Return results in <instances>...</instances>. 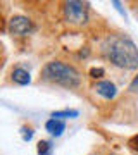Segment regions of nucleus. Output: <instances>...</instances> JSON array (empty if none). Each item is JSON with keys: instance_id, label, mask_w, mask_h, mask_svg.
I'll list each match as a JSON object with an SVG mask.
<instances>
[{"instance_id": "1", "label": "nucleus", "mask_w": 138, "mask_h": 155, "mask_svg": "<svg viewBox=\"0 0 138 155\" xmlns=\"http://www.w3.org/2000/svg\"><path fill=\"white\" fill-rule=\"evenodd\" d=\"M109 59L114 66L121 69H136L138 67V48L131 40L116 38L109 47Z\"/></svg>"}, {"instance_id": "2", "label": "nucleus", "mask_w": 138, "mask_h": 155, "mask_svg": "<svg viewBox=\"0 0 138 155\" xmlns=\"http://www.w3.org/2000/svg\"><path fill=\"white\" fill-rule=\"evenodd\" d=\"M43 76L57 84H62L66 88H74L79 84V74L74 67L66 66L62 62H49L43 69Z\"/></svg>"}, {"instance_id": "3", "label": "nucleus", "mask_w": 138, "mask_h": 155, "mask_svg": "<svg viewBox=\"0 0 138 155\" xmlns=\"http://www.w3.org/2000/svg\"><path fill=\"white\" fill-rule=\"evenodd\" d=\"M64 16L72 24H83L88 19V9H86V5L83 2L72 0V2H67L64 5Z\"/></svg>"}, {"instance_id": "4", "label": "nucleus", "mask_w": 138, "mask_h": 155, "mask_svg": "<svg viewBox=\"0 0 138 155\" xmlns=\"http://www.w3.org/2000/svg\"><path fill=\"white\" fill-rule=\"evenodd\" d=\"M31 29V21L24 16H14L9 21V31L12 35H26Z\"/></svg>"}, {"instance_id": "5", "label": "nucleus", "mask_w": 138, "mask_h": 155, "mask_svg": "<svg viewBox=\"0 0 138 155\" xmlns=\"http://www.w3.org/2000/svg\"><path fill=\"white\" fill-rule=\"evenodd\" d=\"M95 90H97V93L102 95L104 98L110 100V98H114L117 93V90H116V84L114 83H110V81H99V83L95 84Z\"/></svg>"}, {"instance_id": "6", "label": "nucleus", "mask_w": 138, "mask_h": 155, "mask_svg": "<svg viewBox=\"0 0 138 155\" xmlns=\"http://www.w3.org/2000/svg\"><path fill=\"white\" fill-rule=\"evenodd\" d=\"M45 129H47L52 136H61L62 131L66 129V124H64V121H61V119H54V117H52V119L47 121Z\"/></svg>"}, {"instance_id": "7", "label": "nucleus", "mask_w": 138, "mask_h": 155, "mask_svg": "<svg viewBox=\"0 0 138 155\" xmlns=\"http://www.w3.org/2000/svg\"><path fill=\"white\" fill-rule=\"evenodd\" d=\"M12 79H14V83L24 86V84H29V81H31V76H29V72H28L26 69L17 67V69H14V71H12Z\"/></svg>"}, {"instance_id": "8", "label": "nucleus", "mask_w": 138, "mask_h": 155, "mask_svg": "<svg viewBox=\"0 0 138 155\" xmlns=\"http://www.w3.org/2000/svg\"><path fill=\"white\" fill-rule=\"evenodd\" d=\"M52 117H54V119H69V117H78V110H74V109L57 110V112H52Z\"/></svg>"}, {"instance_id": "9", "label": "nucleus", "mask_w": 138, "mask_h": 155, "mask_svg": "<svg viewBox=\"0 0 138 155\" xmlns=\"http://www.w3.org/2000/svg\"><path fill=\"white\" fill-rule=\"evenodd\" d=\"M38 155H50V143L49 141H40L38 143Z\"/></svg>"}, {"instance_id": "10", "label": "nucleus", "mask_w": 138, "mask_h": 155, "mask_svg": "<svg viewBox=\"0 0 138 155\" xmlns=\"http://www.w3.org/2000/svg\"><path fill=\"white\" fill-rule=\"evenodd\" d=\"M21 134H22V140L24 141H29V140L33 138V134H35V131H33V127H21Z\"/></svg>"}, {"instance_id": "11", "label": "nucleus", "mask_w": 138, "mask_h": 155, "mask_svg": "<svg viewBox=\"0 0 138 155\" xmlns=\"http://www.w3.org/2000/svg\"><path fill=\"white\" fill-rule=\"evenodd\" d=\"M105 74V71L102 69V67H92L90 69V76L95 78V79H99V78H102Z\"/></svg>"}, {"instance_id": "12", "label": "nucleus", "mask_w": 138, "mask_h": 155, "mask_svg": "<svg viewBox=\"0 0 138 155\" xmlns=\"http://www.w3.org/2000/svg\"><path fill=\"white\" fill-rule=\"evenodd\" d=\"M130 147H131L133 150H138V134H136V136H133V138L130 140Z\"/></svg>"}, {"instance_id": "13", "label": "nucleus", "mask_w": 138, "mask_h": 155, "mask_svg": "<svg viewBox=\"0 0 138 155\" xmlns=\"http://www.w3.org/2000/svg\"><path fill=\"white\" fill-rule=\"evenodd\" d=\"M130 88H131V90H136L138 88V76L133 79V83H131V86H130Z\"/></svg>"}, {"instance_id": "14", "label": "nucleus", "mask_w": 138, "mask_h": 155, "mask_svg": "<svg viewBox=\"0 0 138 155\" xmlns=\"http://www.w3.org/2000/svg\"><path fill=\"white\" fill-rule=\"evenodd\" d=\"M110 155H114V153H110Z\"/></svg>"}]
</instances>
